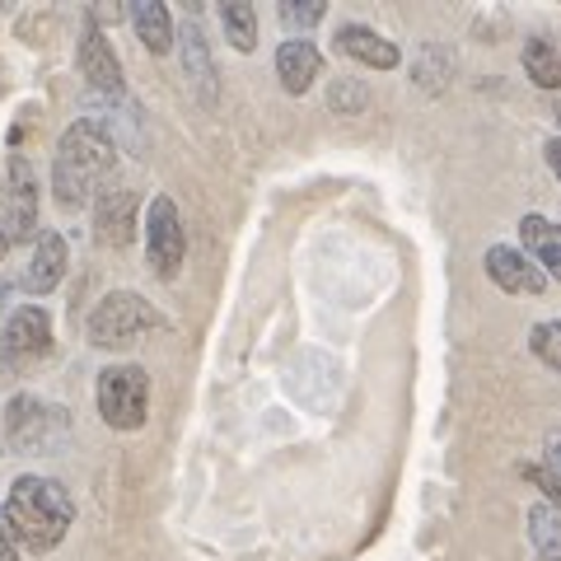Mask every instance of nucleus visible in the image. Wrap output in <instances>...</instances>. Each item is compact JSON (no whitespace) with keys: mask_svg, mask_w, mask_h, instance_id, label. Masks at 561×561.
<instances>
[{"mask_svg":"<svg viewBox=\"0 0 561 561\" xmlns=\"http://www.w3.org/2000/svg\"><path fill=\"white\" fill-rule=\"evenodd\" d=\"M94 402L103 426L113 431H140L150 412V375L140 365H108L94 383Z\"/></svg>","mask_w":561,"mask_h":561,"instance_id":"5","label":"nucleus"},{"mask_svg":"<svg viewBox=\"0 0 561 561\" xmlns=\"http://www.w3.org/2000/svg\"><path fill=\"white\" fill-rule=\"evenodd\" d=\"M529 351L534 356L548 365V370H557L561 375V319H548V323H538L534 332H529Z\"/></svg>","mask_w":561,"mask_h":561,"instance_id":"23","label":"nucleus"},{"mask_svg":"<svg viewBox=\"0 0 561 561\" xmlns=\"http://www.w3.org/2000/svg\"><path fill=\"white\" fill-rule=\"evenodd\" d=\"M542 154H548V169H552L557 179H561V136H552L548 146H542Z\"/></svg>","mask_w":561,"mask_h":561,"instance_id":"25","label":"nucleus"},{"mask_svg":"<svg viewBox=\"0 0 561 561\" xmlns=\"http://www.w3.org/2000/svg\"><path fill=\"white\" fill-rule=\"evenodd\" d=\"M80 76L94 94H108V99H122V90H127L122 61H117V51L108 43V33H103L99 24H84V33H80Z\"/></svg>","mask_w":561,"mask_h":561,"instance_id":"10","label":"nucleus"},{"mask_svg":"<svg viewBox=\"0 0 561 561\" xmlns=\"http://www.w3.org/2000/svg\"><path fill=\"white\" fill-rule=\"evenodd\" d=\"M548 468H552V472H561V431H552V435H548Z\"/></svg>","mask_w":561,"mask_h":561,"instance_id":"26","label":"nucleus"},{"mask_svg":"<svg viewBox=\"0 0 561 561\" xmlns=\"http://www.w3.org/2000/svg\"><path fill=\"white\" fill-rule=\"evenodd\" d=\"M519 239H524V253L561 280V225H552L548 216H524L519 220Z\"/></svg>","mask_w":561,"mask_h":561,"instance_id":"17","label":"nucleus"},{"mask_svg":"<svg viewBox=\"0 0 561 561\" xmlns=\"http://www.w3.org/2000/svg\"><path fill=\"white\" fill-rule=\"evenodd\" d=\"M552 117H557V127H561V99L552 103Z\"/></svg>","mask_w":561,"mask_h":561,"instance_id":"29","label":"nucleus"},{"mask_svg":"<svg viewBox=\"0 0 561 561\" xmlns=\"http://www.w3.org/2000/svg\"><path fill=\"white\" fill-rule=\"evenodd\" d=\"M0 225H5V243L38 239V173L24 154H10V183L0 187Z\"/></svg>","mask_w":561,"mask_h":561,"instance_id":"7","label":"nucleus"},{"mask_svg":"<svg viewBox=\"0 0 561 561\" xmlns=\"http://www.w3.org/2000/svg\"><path fill=\"white\" fill-rule=\"evenodd\" d=\"M323 14H328V0H286V5H280V24L290 28V38H305Z\"/></svg>","mask_w":561,"mask_h":561,"instance_id":"21","label":"nucleus"},{"mask_svg":"<svg viewBox=\"0 0 561 561\" xmlns=\"http://www.w3.org/2000/svg\"><path fill=\"white\" fill-rule=\"evenodd\" d=\"M136 192L122 187V183H108L94 192V234L103 249H127L136 239Z\"/></svg>","mask_w":561,"mask_h":561,"instance_id":"9","label":"nucleus"},{"mask_svg":"<svg viewBox=\"0 0 561 561\" xmlns=\"http://www.w3.org/2000/svg\"><path fill=\"white\" fill-rule=\"evenodd\" d=\"M10 253V243H5V225H0V257H5Z\"/></svg>","mask_w":561,"mask_h":561,"instance_id":"28","label":"nucleus"},{"mask_svg":"<svg viewBox=\"0 0 561 561\" xmlns=\"http://www.w3.org/2000/svg\"><path fill=\"white\" fill-rule=\"evenodd\" d=\"M529 538L538 561H561V511L552 505H534L529 511Z\"/></svg>","mask_w":561,"mask_h":561,"instance_id":"19","label":"nucleus"},{"mask_svg":"<svg viewBox=\"0 0 561 561\" xmlns=\"http://www.w3.org/2000/svg\"><path fill=\"white\" fill-rule=\"evenodd\" d=\"M519 478L529 482L534 491H542L552 511H561V472H552L548 463H519Z\"/></svg>","mask_w":561,"mask_h":561,"instance_id":"24","label":"nucleus"},{"mask_svg":"<svg viewBox=\"0 0 561 561\" xmlns=\"http://www.w3.org/2000/svg\"><path fill=\"white\" fill-rule=\"evenodd\" d=\"M51 351V319L43 305H20L0 328V370H28Z\"/></svg>","mask_w":561,"mask_h":561,"instance_id":"8","label":"nucleus"},{"mask_svg":"<svg viewBox=\"0 0 561 561\" xmlns=\"http://www.w3.org/2000/svg\"><path fill=\"white\" fill-rule=\"evenodd\" d=\"M66 262H70L66 239H61L57 230H43L38 239H33V257H28V272H24V290L51 295V290L61 286V276H66Z\"/></svg>","mask_w":561,"mask_h":561,"instance_id":"14","label":"nucleus"},{"mask_svg":"<svg viewBox=\"0 0 561 561\" xmlns=\"http://www.w3.org/2000/svg\"><path fill=\"white\" fill-rule=\"evenodd\" d=\"M154 328H164V319L146 295L113 290V295H103L94 305V313L84 319V337H90V346H99V351H127Z\"/></svg>","mask_w":561,"mask_h":561,"instance_id":"3","label":"nucleus"},{"mask_svg":"<svg viewBox=\"0 0 561 561\" xmlns=\"http://www.w3.org/2000/svg\"><path fill=\"white\" fill-rule=\"evenodd\" d=\"M328 103H332V113H342V117H356L365 113V103H370V90H365V80H332V90H328Z\"/></svg>","mask_w":561,"mask_h":561,"instance_id":"22","label":"nucleus"},{"mask_svg":"<svg viewBox=\"0 0 561 561\" xmlns=\"http://www.w3.org/2000/svg\"><path fill=\"white\" fill-rule=\"evenodd\" d=\"M131 28L154 57H164L173 47V14H169V5H160V0H131Z\"/></svg>","mask_w":561,"mask_h":561,"instance_id":"18","label":"nucleus"},{"mask_svg":"<svg viewBox=\"0 0 561 561\" xmlns=\"http://www.w3.org/2000/svg\"><path fill=\"white\" fill-rule=\"evenodd\" d=\"M66 435H70V416L57 402H47L38 393H14L5 402V440L14 454H28V459L57 454L66 445Z\"/></svg>","mask_w":561,"mask_h":561,"instance_id":"4","label":"nucleus"},{"mask_svg":"<svg viewBox=\"0 0 561 561\" xmlns=\"http://www.w3.org/2000/svg\"><path fill=\"white\" fill-rule=\"evenodd\" d=\"M0 524L14 538V548H28L33 557H47L61 548L66 529L76 524V501L57 478L43 472H24L14 478L5 501H0Z\"/></svg>","mask_w":561,"mask_h":561,"instance_id":"1","label":"nucleus"},{"mask_svg":"<svg viewBox=\"0 0 561 561\" xmlns=\"http://www.w3.org/2000/svg\"><path fill=\"white\" fill-rule=\"evenodd\" d=\"M0 561H20V548H14V538L5 534V524H0Z\"/></svg>","mask_w":561,"mask_h":561,"instance_id":"27","label":"nucleus"},{"mask_svg":"<svg viewBox=\"0 0 561 561\" xmlns=\"http://www.w3.org/2000/svg\"><path fill=\"white\" fill-rule=\"evenodd\" d=\"M524 76L538 90H561V33H534V38H524Z\"/></svg>","mask_w":561,"mask_h":561,"instance_id":"16","label":"nucleus"},{"mask_svg":"<svg viewBox=\"0 0 561 561\" xmlns=\"http://www.w3.org/2000/svg\"><path fill=\"white\" fill-rule=\"evenodd\" d=\"M337 51L351 61H360V66H370V70H393L402 61V51L383 38V33H375L370 24H342L337 28Z\"/></svg>","mask_w":561,"mask_h":561,"instance_id":"15","label":"nucleus"},{"mask_svg":"<svg viewBox=\"0 0 561 561\" xmlns=\"http://www.w3.org/2000/svg\"><path fill=\"white\" fill-rule=\"evenodd\" d=\"M482 267L501 290H511V295H542L548 290V272H542L529 253L511 249V243H491Z\"/></svg>","mask_w":561,"mask_h":561,"instance_id":"11","label":"nucleus"},{"mask_svg":"<svg viewBox=\"0 0 561 561\" xmlns=\"http://www.w3.org/2000/svg\"><path fill=\"white\" fill-rule=\"evenodd\" d=\"M323 76V51L309 38H286L276 47V80L286 94H309V84Z\"/></svg>","mask_w":561,"mask_h":561,"instance_id":"13","label":"nucleus"},{"mask_svg":"<svg viewBox=\"0 0 561 561\" xmlns=\"http://www.w3.org/2000/svg\"><path fill=\"white\" fill-rule=\"evenodd\" d=\"M146 257H150V272L173 280L183 272V257H187V230H183V216L173 197H150L146 206Z\"/></svg>","mask_w":561,"mask_h":561,"instance_id":"6","label":"nucleus"},{"mask_svg":"<svg viewBox=\"0 0 561 561\" xmlns=\"http://www.w3.org/2000/svg\"><path fill=\"white\" fill-rule=\"evenodd\" d=\"M220 28L239 51L257 47V10L249 5V0H230V5H220Z\"/></svg>","mask_w":561,"mask_h":561,"instance_id":"20","label":"nucleus"},{"mask_svg":"<svg viewBox=\"0 0 561 561\" xmlns=\"http://www.w3.org/2000/svg\"><path fill=\"white\" fill-rule=\"evenodd\" d=\"M113 164H117V140L90 117L70 122L57 140V154H51V192H57L66 210H80L103 187Z\"/></svg>","mask_w":561,"mask_h":561,"instance_id":"2","label":"nucleus"},{"mask_svg":"<svg viewBox=\"0 0 561 561\" xmlns=\"http://www.w3.org/2000/svg\"><path fill=\"white\" fill-rule=\"evenodd\" d=\"M183 47V76L192 84V94H197L206 108H216L220 103V76H216V57H210V43L202 24H183V33H173Z\"/></svg>","mask_w":561,"mask_h":561,"instance_id":"12","label":"nucleus"}]
</instances>
